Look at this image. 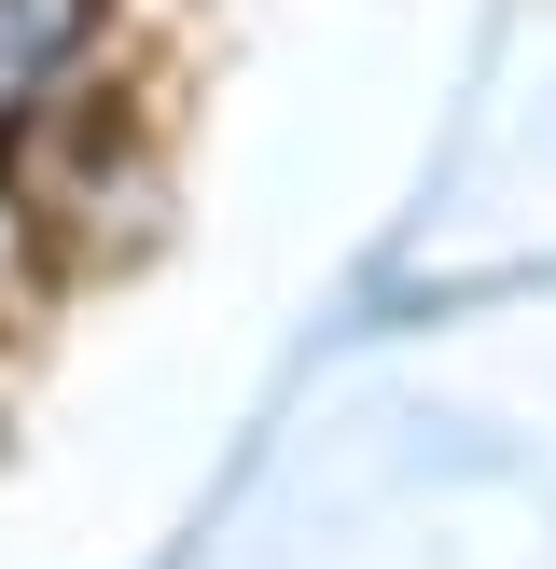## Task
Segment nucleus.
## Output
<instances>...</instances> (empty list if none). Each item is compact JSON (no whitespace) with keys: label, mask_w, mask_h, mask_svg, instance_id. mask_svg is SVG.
Instances as JSON below:
<instances>
[{"label":"nucleus","mask_w":556,"mask_h":569,"mask_svg":"<svg viewBox=\"0 0 556 569\" xmlns=\"http://www.w3.org/2000/svg\"><path fill=\"white\" fill-rule=\"evenodd\" d=\"M56 28H70V0H0V111L56 70Z\"/></svg>","instance_id":"nucleus-1"}]
</instances>
